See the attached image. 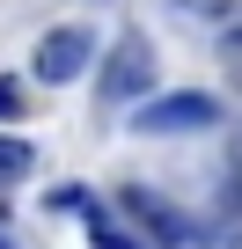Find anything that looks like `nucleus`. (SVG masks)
I'll list each match as a JSON object with an SVG mask.
<instances>
[{"label": "nucleus", "mask_w": 242, "mask_h": 249, "mask_svg": "<svg viewBox=\"0 0 242 249\" xmlns=\"http://www.w3.org/2000/svg\"><path fill=\"white\" fill-rule=\"evenodd\" d=\"M147 88H154V44H147L140 30H125V37L110 44V59H103L95 95H103V103H147Z\"/></svg>", "instance_id": "f257e3e1"}, {"label": "nucleus", "mask_w": 242, "mask_h": 249, "mask_svg": "<svg viewBox=\"0 0 242 249\" xmlns=\"http://www.w3.org/2000/svg\"><path fill=\"white\" fill-rule=\"evenodd\" d=\"M140 140H184V132H213L220 124V103L213 95H154L140 103Z\"/></svg>", "instance_id": "f03ea898"}, {"label": "nucleus", "mask_w": 242, "mask_h": 249, "mask_svg": "<svg viewBox=\"0 0 242 249\" xmlns=\"http://www.w3.org/2000/svg\"><path fill=\"white\" fill-rule=\"evenodd\" d=\"M117 213H125V220H140V234L154 242V249H176L191 227H184V213H169V198L162 191H147V183H125V191H117Z\"/></svg>", "instance_id": "7ed1b4c3"}, {"label": "nucleus", "mask_w": 242, "mask_h": 249, "mask_svg": "<svg viewBox=\"0 0 242 249\" xmlns=\"http://www.w3.org/2000/svg\"><path fill=\"white\" fill-rule=\"evenodd\" d=\"M88 52H95V37H88L81 22H66V30H52V37L37 44L30 73H37V81H52V88H59V81H81V73H88Z\"/></svg>", "instance_id": "20e7f679"}, {"label": "nucleus", "mask_w": 242, "mask_h": 249, "mask_svg": "<svg viewBox=\"0 0 242 249\" xmlns=\"http://www.w3.org/2000/svg\"><path fill=\"white\" fill-rule=\"evenodd\" d=\"M37 169V154H30V140H8V132H0V183H22Z\"/></svg>", "instance_id": "39448f33"}, {"label": "nucleus", "mask_w": 242, "mask_h": 249, "mask_svg": "<svg viewBox=\"0 0 242 249\" xmlns=\"http://www.w3.org/2000/svg\"><path fill=\"white\" fill-rule=\"evenodd\" d=\"M88 234H95V249H147L140 234H125V227H117L110 213H95V205H88Z\"/></svg>", "instance_id": "423d86ee"}, {"label": "nucleus", "mask_w": 242, "mask_h": 249, "mask_svg": "<svg viewBox=\"0 0 242 249\" xmlns=\"http://www.w3.org/2000/svg\"><path fill=\"white\" fill-rule=\"evenodd\" d=\"M220 59H227V73H235V88H242V22L220 30Z\"/></svg>", "instance_id": "0eeeda50"}, {"label": "nucleus", "mask_w": 242, "mask_h": 249, "mask_svg": "<svg viewBox=\"0 0 242 249\" xmlns=\"http://www.w3.org/2000/svg\"><path fill=\"white\" fill-rule=\"evenodd\" d=\"M52 213H88V191H81V183H59V191H52Z\"/></svg>", "instance_id": "6e6552de"}, {"label": "nucleus", "mask_w": 242, "mask_h": 249, "mask_svg": "<svg viewBox=\"0 0 242 249\" xmlns=\"http://www.w3.org/2000/svg\"><path fill=\"white\" fill-rule=\"evenodd\" d=\"M15 110H22V88H15V81H0V117H15Z\"/></svg>", "instance_id": "1a4fd4ad"}, {"label": "nucleus", "mask_w": 242, "mask_h": 249, "mask_svg": "<svg viewBox=\"0 0 242 249\" xmlns=\"http://www.w3.org/2000/svg\"><path fill=\"white\" fill-rule=\"evenodd\" d=\"M0 227H8V198H0Z\"/></svg>", "instance_id": "9d476101"}]
</instances>
